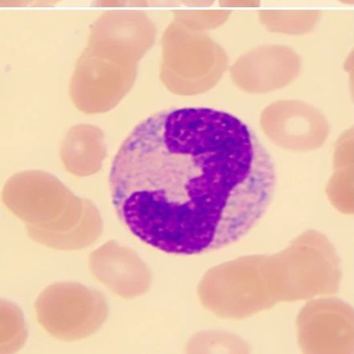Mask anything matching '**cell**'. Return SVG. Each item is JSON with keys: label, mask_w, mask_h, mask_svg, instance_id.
Instances as JSON below:
<instances>
[{"label": "cell", "mask_w": 354, "mask_h": 354, "mask_svg": "<svg viewBox=\"0 0 354 354\" xmlns=\"http://www.w3.org/2000/svg\"><path fill=\"white\" fill-rule=\"evenodd\" d=\"M277 185L274 161L249 126L209 108L141 121L114 156L111 197L122 223L166 254L197 255L254 229Z\"/></svg>", "instance_id": "6da1fadb"}, {"label": "cell", "mask_w": 354, "mask_h": 354, "mask_svg": "<svg viewBox=\"0 0 354 354\" xmlns=\"http://www.w3.org/2000/svg\"><path fill=\"white\" fill-rule=\"evenodd\" d=\"M162 46V79L180 93L196 94L210 89L227 68V55L223 48L205 32L175 19L165 30Z\"/></svg>", "instance_id": "7a4b0ae2"}, {"label": "cell", "mask_w": 354, "mask_h": 354, "mask_svg": "<svg viewBox=\"0 0 354 354\" xmlns=\"http://www.w3.org/2000/svg\"><path fill=\"white\" fill-rule=\"evenodd\" d=\"M263 131L277 145L295 151L321 148L330 135V124L320 110L304 101H277L264 110Z\"/></svg>", "instance_id": "3957f363"}, {"label": "cell", "mask_w": 354, "mask_h": 354, "mask_svg": "<svg viewBox=\"0 0 354 354\" xmlns=\"http://www.w3.org/2000/svg\"><path fill=\"white\" fill-rule=\"evenodd\" d=\"M301 59L285 45L258 47L242 55L232 65V79L246 92L270 93L286 87L299 75Z\"/></svg>", "instance_id": "277c9868"}, {"label": "cell", "mask_w": 354, "mask_h": 354, "mask_svg": "<svg viewBox=\"0 0 354 354\" xmlns=\"http://www.w3.org/2000/svg\"><path fill=\"white\" fill-rule=\"evenodd\" d=\"M301 338L308 352L354 353V310L338 298L313 301L302 317Z\"/></svg>", "instance_id": "5b68a950"}, {"label": "cell", "mask_w": 354, "mask_h": 354, "mask_svg": "<svg viewBox=\"0 0 354 354\" xmlns=\"http://www.w3.org/2000/svg\"><path fill=\"white\" fill-rule=\"evenodd\" d=\"M333 173L326 195L341 214H354V126L339 136L333 151Z\"/></svg>", "instance_id": "8992f818"}, {"label": "cell", "mask_w": 354, "mask_h": 354, "mask_svg": "<svg viewBox=\"0 0 354 354\" xmlns=\"http://www.w3.org/2000/svg\"><path fill=\"white\" fill-rule=\"evenodd\" d=\"M257 15L268 31L292 35L312 32L322 16L318 10H261Z\"/></svg>", "instance_id": "52a82bcc"}, {"label": "cell", "mask_w": 354, "mask_h": 354, "mask_svg": "<svg viewBox=\"0 0 354 354\" xmlns=\"http://www.w3.org/2000/svg\"><path fill=\"white\" fill-rule=\"evenodd\" d=\"M230 10H176L174 19L196 31L220 28L231 16Z\"/></svg>", "instance_id": "ba28073f"}, {"label": "cell", "mask_w": 354, "mask_h": 354, "mask_svg": "<svg viewBox=\"0 0 354 354\" xmlns=\"http://www.w3.org/2000/svg\"><path fill=\"white\" fill-rule=\"evenodd\" d=\"M93 7H149L147 0H93Z\"/></svg>", "instance_id": "9c48e42d"}, {"label": "cell", "mask_w": 354, "mask_h": 354, "mask_svg": "<svg viewBox=\"0 0 354 354\" xmlns=\"http://www.w3.org/2000/svg\"><path fill=\"white\" fill-rule=\"evenodd\" d=\"M261 0H219L221 7L226 8H258Z\"/></svg>", "instance_id": "30bf717a"}, {"label": "cell", "mask_w": 354, "mask_h": 354, "mask_svg": "<svg viewBox=\"0 0 354 354\" xmlns=\"http://www.w3.org/2000/svg\"><path fill=\"white\" fill-rule=\"evenodd\" d=\"M344 68H345L346 72L348 74V77H350L351 88L354 94V48L348 54L345 64H344Z\"/></svg>", "instance_id": "8fae6325"}, {"label": "cell", "mask_w": 354, "mask_h": 354, "mask_svg": "<svg viewBox=\"0 0 354 354\" xmlns=\"http://www.w3.org/2000/svg\"><path fill=\"white\" fill-rule=\"evenodd\" d=\"M151 7H180V0H147Z\"/></svg>", "instance_id": "7c38bea8"}, {"label": "cell", "mask_w": 354, "mask_h": 354, "mask_svg": "<svg viewBox=\"0 0 354 354\" xmlns=\"http://www.w3.org/2000/svg\"><path fill=\"white\" fill-rule=\"evenodd\" d=\"M37 0H1V7H26L34 5Z\"/></svg>", "instance_id": "4fadbf2b"}, {"label": "cell", "mask_w": 354, "mask_h": 354, "mask_svg": "<svg viewBox=\"0 0 354 354\" xmlns=\"http://www.w3.org/2000/svg\"><path fill=\"white\" fill-rule=\"evenodd\" d=\"M180 1L189 7L211 6L215 3V0H180Z\"/></svg>", "instance_id": "5bb4252c"}, {"label": "cell", "mask_w": 354, "mask_h": 354, "mask_svg": "<svg viewBox=\"0 0 354 354\" xmlns=\"http://www.w3.org/2000/svg\"><path fill=\"white\" fill-rule=\"evenodd\" d=\"M62 0H37L34 3V6L37 7H50Z\"/></svg>", "instance_id": "9a60e30c"}, {"label": "cell", "mask_w": 354, "mask_h": 354, "mask_svg": "<svg viewBox=\"0 0 354 354\" xmlns=\"http://www.w3.org/2000/svg\"><path fill=\"white\" fill-rule=\"evenodd\" d=\"M341 3L347 5H354V0H339Z\"/></svg>", "instance_id": "2e32d148"}]
</instances>
